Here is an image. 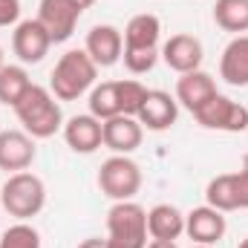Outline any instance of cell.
<instances>
[{
	"label": "cell",
	"instance_id": "10",
	"mask_svg": "<svg viewBox=\"0 0 248 248\" xmlns=\"http://www.w3.org/2000/svg\"><path fill=\"white\" fill-rule=\"evenodd\" d=\"M35 156H38L35 139L26 130H3L0 133V170H6V173L29 170Z\"/></svg>",
	"mask_w": 248,
	"mask_h": 248
},
{
	"label": "cell",
	"instance_id": "2",
	"mask_svg": "<svg viewBox=\"0 0 248 248\" xmlns=\"http://www.w3.org/2000/svg\"><path fill=\"white\" fill-rule=\"evenodd\" d=\"M95 75H98V66L84 49H69L58 58L49 75V90L58 101H78L95 87Z\"/></svg>",
	"mask_w": 248,
	"mask_h": 248
},
{
	"label": "cell",
	"instance_id": "14",
	"mask_svg": "<svg viewBox=\"0 0 248 248\" xmlns=\"http://www.w3.org/2000/svg\"><path fill=\"white\" fill-rule=\"evenodd\" d=\"M136 119H139L141 127H147L153 133L170 130L179 119V101H176V95H170L165 90H150Z\"/></svg>",
	"mask_w": 248,
	"mask_h": 248
},
{
	"label": "cell",
	"instance_id": "20",
	"mask_svg": "<svg viewBox=\"0 0 248 248\" xmlns=\"http://www.w3.org/2000/svg\"><path fill=\"white\" fill-rule=\"evenodd\" d=\"M29 87H32V78L20 63H3L0 66V104L15 107L26 95Z\"/></svg>",
	"mask_w": 248,
	"mask_h": 248
},
{
	"label": "cell",
	"instance_id": "29",
	"mask_svg": "<svg viewBox=\"0 0 248 248\" xmlns=\"http://www.w3.org/2000/svg\"><path fill=\"white\" fill-rule=\"evenodd\" d=\"M147 248H176V243L173 240H150Z\"/></svg>",
	"mask_w": 248,
	"mask_h": 248
},
{
	"label": "cell",
	"instance_id": "7",
	"mask_svg": "<svg viewBox=\"0 0 248 248\" xmlns=\"http://www.w3.org/2000/svg\"><path fill=\"white\" fill-rule=\"evenodd\" d=\"M52 49V38L38 17L20 20L12 32V52L20 63H41Z\"/></svg>",
	"mask_w": 248,
	"mask_h": 248
},
{
	"label": "cell",
	"instance_id": "17",
	"mask_svg": "<svg viewBox=\"0 0 248 248\" xmlns=\"http://www.w3.org/2000/svg\"><path fill=\"white\" fill-rule=\"evenodd\" d=\"M219 78L231 87H248V35H234L222 49Z\"/></svg>",
	"mask_w": 248,
	"mask_h": 248
},
{
	"label": "cell",
	"instance_id": "25",
	"mask_svg": "<svg viewBox=\"0 0 248 248\" xmlns=\"http://www.w3.org/2000/svg\"><path fill=\"white\" fill-rule=\"evenodd\" d=\"M122 61H124V66H127V72L144 75V72H150V69L156 66V61H159V49H124Z\"/></svg>",
	"mask_w": 248,
	"mask_h": 248
},
{
	"label": "cell",
	"instance_id": "36",
	"mask_svg": "<svg viewBox=\"0 0 248 248\" xmlns=\"http://www.w3.org/2000/svg\"><path fill=\"white\" fill-rule=\"evenodd\" d=\"M246 133H248V130H246Z\"/></svg>",
	"mask_w": 248,
	"mask_h": 248
},
{
	"label": "cell",
	"instance_id": "5",
	"mask_svg": "<svg viewBox=\"0 0 248 248\" xmlns=\"http://www.w3.org/2000/svg\"><path fill=\"white\" fill-rule=\"evenodd\" d=\"M98 187L107 199L113 202H127L141 190V168L130 159L113 153L110 159L101 162L98 168Z\"/></svg>",
	"mask_w": 248,
	"mask_h": 248
},
{
	"label": "cell",
	"instance_id": "18",
	"mask_svg": "<svg viewBox=\"0 0 248 248\" xmlns=\"http://www.w3.org/2000/svg\"><path fill=\"white\" fill-rule=\"evenodd\" d=\"M147 234L153 240H179L185 234V214L170 205V202H159L147 211Z\"/></svg>",
	"mask_w": 248,
	"mask_h": 248
},
{
	"label": "cell",
	"instance_id": "6",
	"mask_svg": "<svg viewBox=\"0 0 248 248\" xmlns=\"http://www.w3.org/2000/svg\"><path fill=\"white\" fill-rule=\"evenodd\" d=\"M193 119L202 124L205 130H222V133H243L248 130V107L240 101H231L228 95L217 93L208 104H202Z\"/></svg>",
	"mask_w": 248,
	"mask_h": 248
},
{
	"label": "cell",
	"instance_id": "35",
	"mask_svg": "<svg viewBox=\"0 0 248 248\" xmlns=\"http://www.w3.org/2000/svg\"><path fill=\"white\" fill-rule=\"evenodd\" d=\"M0 208H3V205H0Z\"/></svg>",
	"mask_w": 248,
	"mask_h": 248
},
{
	"label": "cell",
	"instance_id": "9",
	"mask_svg": "<svg viewBox=\"0 0 248 248\" xmlns=\"http://www.w3.org/2000/svg\"><path fill=\"white\" fill-rule=\"evenodd\" d=\"M84 52L93 58V63L98 69H107V66H116L122 61L124 52V35L122 29L110 26V23H98L87 32V41H84Z\"/></svg>",
	"mask_w": 248,
	"mask_h": 248
},
{
	"label": "cell",
	"instance_id": "28",
	"mask_svg": "<svg viewBox=\"0 0 248 248\" xmlns=\"http://www.w3.org/2000/svg\"><path fill=\"white\" fill-rule=\"evenodd\" d=\"M78 248H113L110 246V240H101V237H90V240H84Z\"/></svg>",
	"mask_w": 248,
	"mask_h": 248
},
{
	"label": "cell",
	"instance_id": "19",
	"mask_svg": "<svg viewBox=\"0 0 248 248\" xmlns=\"http://www.w3.org/2000/svg\"><path fill=\"white\" fill-rule=\"evenodd\" d=\"M124 49H159L162 38V20L150 12L133 15L124 26Z\"/></svg>",
	"mask_w": 248,
	"mask_h": 248
},
{
	"label": "cell",
	"instance_id": "21",
	"mask_svg": "<svg viewBox=\"0 0 248 248\" xmlns=\"http://www.w3.org/2000/svg\"><path fill=\"white\" fill-rule=\"evenodd\" d=\"M214 23L225 32L246 35L248 32V0H217L214 3Z\"/></svg>",
	"mask_w": 248,
	"mask_h": 248
},
{
	"label": "cell",
	"instance_id": "33",
	"mask_svg": "<svg viewBox=\"0 0 248 248\" xmlns=\"http://www.w3.org/2000/svg\"><path fill=\"white\" fill-rule=\"evenodd\" d=\"M0 66H3V46H0Z\"/></svg>",
	"mask_w": 248,
	"mask_h": 248
},
{
	"label": "cell",
	"instance_id": "22",
	"mask_svg": "<svg viewBox=\"0 0 248 248\" xmlns=\"http://www.w3.org/2000/svg\"><path fill=\"white\" fill-rule=\"evenodd\" d=\"M90 113L98 122H107L113 116H122V104H119V84L116 81H101L90 90Z\"/></svg>",
	"mask_w": 248,
	"mask_h": 248
},
{
	"label": "cell",
	"instance_id": "32",
	"mask_svg": "<svg viewBox=\"0 0 248 248\" xmlns=\"http://www.w3.org/2000/svg\"><path fill=\"white\" fill-rule=\"evenodd\" d=\"M240 248H248V237H246V240H243V243H240Z\"/></svg>",
	"mask_w": 248,
	"mask_h": 248
},
{
	"label": "cell",
	"instance_id": "4",
	"mask_svg": "<svg viewBox=\"0 0 248 248\" xmlns=\"http://www.w3.org/2000/svg\"><path fill=\"white\" fill-rule=\"evenodd\" d=\"M147 211L127 199L107 211V240L113 248H147Z\"/></svg>",
	"mask_w": 248,
	"mask_h": 248
},
{
	"label": "cell",
	"instance_id": "12",
	"mask_svg": "<svg viewBox=\"0 0 248 248\" xmlns=\"http://www.w3.org/2000/svg\"><path fill=\"white\" fill-rule=\"evenodd\" d=\"M159 55H162V61L168 63L173 72L185 75V72H193V69L202 66L205 49H202V41H199V38L179 32V35H170V38L162 44Z\"/></svg>",
	"mask_w": 248,
	"mask_h": 248
},
{
	"label": "cell",
	"instance_id": "13",
	"mask_svg": "<svg viewBox=\"0 0 248 248\" xmlns=\"http://www.w3.org/2000/svg\"><path fill=\"white\" fill-rule=\"evenodd\" d=\"M101 139H104V147H110L113 153L119 156H130L133 150L141 147V139H144V127L139 124L136 116H113L107 122H101Z\"/></svg>",
	"mask_w": 248,
	"mask_h": 248
},
{
	"label": "cell",
	"instance_id": "23",
	"mask_svg": "<svg viewBox=\"0 0 248 248\" xmlns=\"http://www.w3.org/2000/svg\"><path fill=\"white\" fill-rule=\"evenodd\" d=\"M119 84V104H122V113L124 116H139V110H141V104H144V98H147V87L141 84V81H136V78H122V81H116Z\"/></svg>",
	"mask_w": 248,
	"mask_h": 248
},
{
	"label": "cell",
	"instance_id": "31",
	"mask_svg": "<svg viewBox=\"0 0 248 248\" xmlns=\"http://www.w3.org/2000/svg\"><path fill=\"white\" fill-rule=\"evenodd\" d=\"M243 168H246V170H248V153H246V156H243Z\"/></svg>",
	"mask_w": 248,
	"mask_h": 248
},
{
	"label": "cell",
	"instance_id": "15",
	"mask_svg": "<svg viewBox=\"0 0 248 248\" xmlns=\"http://www.w3.org/2000/svg\"><path fill=\"white\" fill-rule=\"evenodd\" d=\"M63 141L75 153H84V156L95 153L104 144V139H101V122L93 113L72 116L69 122H63Z\"/></svg>",
	"mask_w": 248,
	"mask_h": 248
},
{
	"label": "cell",
	"instance_id": "16",
	"mask_svg": "<svg viewBox=\"0 0 248 248\" xmlns=\"http://www.w3.org/2000/svg\"><path fill=\"white\" fill-rule=\"evenodd\" d=\"M217 93H219V90H217V81H214V75H208L205 69L185 72V75H179V81H176V101H179L185 110H190V113H196L202 104H208Z\"/></svg>",
	"mask_w": 248,
	"mask_h": 248
},
{
	"label": "cell",
	"instance_id": "8",
	"mask_svg": "<svg viewBox=\"0 0 248 248\" xmlns=\"http://www.w3.org/2000/svg\"><path fill=\"white\" fill-rule=\"evenodd\" d=\"M81 9L72 0H41L38 3V20L44 23V29L49 32L52 44H63L72 38L78 20H81Z\"/></svg>",
	"mask_w": 248,
	"mask_h": 248
},
{
	"label": "cell",
	"instance_id": "30",
	"mask_svg": "<svg viewBox=\"0 0 248 248\" xmlns=\"http://www.w3.org/2000/svg\"><path fill=\"white\" fill-rule=\"evenodd\" d=\"M72 3H75V6H78L81 12H87V9H90V6H93L95 0H72Z\"/></svg>",
	"mask_w": 248,
	"mask_h": 248
},
{
	"label": "cell",
	"instance_id": "34",
	"mask_svg": "<svg viewBox=\"0 0 248 248\" xmlns=\"http://www.w3.org/2000/svg\"><path fill=\"white\" fill-rule=\"evenodd\" d=\"M190 248H214V246H190Z\"/></svg>",
	"mask_w": 248,
	"mask_h": 248
},
{
	"label": "cell",
	"instance_id": "26",
	"mask_svg": "<svg viewBox=\"0 0 248 248\" xmlns=\"http://www.w3.org/2000/svg\"><path fill=\"white\" fill-rule=\"evenodd\" d=\"M20 23V0H0V29Z\"/></svg>",
	"mask_w": 248,
	"mask_h": 248
},
{
	"label": "cell",
	"instance_id": "27",
	"mask_svg": "<svg viewBox=\"0 0 248 248\" xmlns=\"http://www.w3.org/2000/svg\"><path fill=\"white\" fill-rule=\"evenodd\" d=\"M234 187H237V205H240V211H248V170L246 168H240L234 173Z\"/></svg>",
	"mask_w": 248,
	"mask_h": 248
},
{
	"label": "cell",
	"instance_id": "11",
	"mask_svg": "<svg viewBox=\"0 0 248 248\" xmlns=\"http://www.w3.org/2000/svg\"><path fill=\"white\" fill-rule=\"evenodd\" d=\"M228 231L225 214L211 208V205H199L190 214H185V234L193 240V246H217Z\"/></svg>",
	"mask_w": 248,
	"mask_h": 248
},
{
	"label": "cell",
	"instance_id": "24",
	"mask_svg": "<svg viewBox=\"0 0 248 248\" xmlns=\"http://www.w3.org/2000/svg\"><path fill=\"white\" fill-rule=\"evenodd\" d=\"M0 248H41V234L29 222H15L3 231Z\"/></svg>",
	"mask_w": 248,
	"mask_h": 248
},
{
	"label": "cell",
	"instance_id": "1",
	"mask_svg": "<svg viewBox=\"0 0 248 248\" xmlns=\"http://www.w3.org/2000/svg\"><path fill=\"white\" fill-rule=\"evenodd\" d=\"M17 122L23 124V130L32 139H52L58 130H63V113L61 101L52 95L49 87L32 84L26 90V95L12 107Z\"/></svg>",
	"mask_w": 248,
	"mask_h": 248
},
{
	"label": "cell",
	"instance_id": "3",
	"mask_svg": "<svg viewBox=\"0 0 248 248\" xmlns=\"http://www.w3.org/2000/svg\"><path fill=\"white\" fill-rule=\"evenodd\" d=\"M0 205L17 222H26L32 217H38L44 211V205H46V185H44V179L35 176L32 170L9 173V179L0 187Z\"/></svg>",
	"mask_w": 248,
	"mask_h": 248
}]
</instances>
